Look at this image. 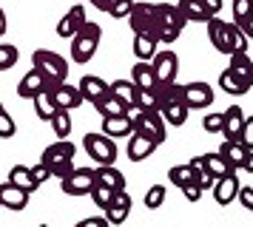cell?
Listing matches in <instances>:
<instances>
[{
  "mask_svg": "<svg viewBox=\"0 0 253 227\" xmlns=\"http://www.w3.org/2000/svg\"><path fill=\"white\" fill-rule=\"evenodd\" d=\"M77 88H80L83 94V100L85 102H97V100H103L105 94H108V82H105L103 77H94V74H85V77L77 82Z\"/></svg>",
  "mask_w": 253,
  "mask_h": 227,
  "instance_id": "19",
  "label": "cell"
},
{
  "mask_svg": "<svg viewBox=\"0 0 253 227\" xmlns=\"http://www.w3.org/2000/svg\"><path fill=\"white\" fill-rule=\"evenodd\" d=\"M74 156H77V148H74V142H71V139H54V142L43 151L40 162L51 170V176L63 179L66 173H71V170H74Z\"/></svg>",
  "mask_w": 253,
  "mask_h": 227,
  "instance_id": "1",
  "label": "cell"
},
{
  "mask_svg": "<svg viewBox=\"0 0 253 227\" xmlns=\"http://www.w3.org/2000/svg\"><path fill=\"white\" fill-rule=\"evenodd\" d=\"M242 170H248V173H253V148L248 151V156H245V165H242Z\"/></svg>",
  "mask_w": 253,
  "mask_h": 227,
  "instance_id": "55",
  "label": "cell"
},
{
  "mask_svg": "<svg viewBox=\"0 0 253 227\" xmlns=\"http://www.w3.org/2000/svg\"><path fill=\"white\" fill-rule=\"evenodd\" d=\"M205 165H208V170H211V173H213V176H228V173H233V168H230L228 162H225V156H222V153H205Z\"/></svg>",
  "mask_w": 253,
  "mask_h": 227,
  "instance_id": "37",
  "label": "cell"
},
{
  "mask_svg": "<svg viewBox=\"0 0 253 227\" xmlns=\"http://www.w3.org/2000/svg\"><path fill=\"white\" fill-rule=\"evenodd\" d=\"M160 51V43L151 34H134V57L137 60H151Z\"/></svg>",
  "mask_w": 253,
  "mask_h": 227,
  "instance_id": "30",
  "label": "cell"
},
{
  "mask_svg": "<svg viewBox=\"0 0 253 227\" xmlns=\"http://www.w3.org/2000/svg\"><path fill=\"white\" fill-rule=\"evenodd\" d=\"M248 43H251V40L245 37V32H242L239 23H228V48H230V54H236V51H248Z\"/></svg>",
  "mask_w": 253,
  "mask_h": 227,
  "instance_id": "36",
  "label": "cell"
},
{
  "mask_svg": "<svg viewBox=\"0 0 253 227\" xmlns=\"http://www.w3.org/2000/svg\"><path fill=\"white\" fill-rule=\"evenodd\" d=\"M29 196L32 193L23 190V188H17L14 182H3L0 185V207H9V210H23L26 204H29Z\"/></svg>",
  "mask_w": 253,
  "mask_h": 227,
  "instance_id": "14",
  "label": "cell"
},
{
  "mask_svg": "<svg viewBox=\"0 0 253 227\" xmlns=\"http://www.w3.org/2000/svg\"><path fill=\"white\" fill-rule=\"evenodd\" d=\"M157 14H160V32H157V43L160 45H171L179 40V34L185 29V17L182 11L176 9V3H157Z\"/></svg>",
  "mask_w": 253,
  "mask_h": 227,
  "instance_id": "4",
  "label": "cell"
},
{
  "mask_svg": "<svg viewBox=\"0 0 253 227\" xmlns=\"http://www.w3.org/2000/svg\"><path fill=\"white\" fill-rule=\"evenodd\" d=\"M85 3H91L97 11H108V6H111L114 0H85Z\"/></svg>",
  "mask_w": 253,
  "mask_h": 227,
  "instance_id": "54",
  "label": "cell"
},
{
  "mask_svg": "<svg viewBox=\"0 0 253 227\" xmlns=\"http://www.w3.org/2000/svg\"><path fill=\"white\" fill-rule=\"evenodd\" d=\"M131 82H134L137 88H148V91H154L157 85H160L151 60H137V63H134V68H131Z\"/></svg>",
  "mask_w": 253,
  "mask_h": 227,
  "instance_id": "20",
  "label": "cell"
},
{
  "mask_svg": "<svg viewBox=\"0 0 253 227\" xmlns=\"http://www.w3.org/2000/svg\"><path fill=\"white\" fill-rule=\"evenodd\" d=\"M131 9H134V0H114L111 6H108V17H114V20H126L128 14H131Z\"/></svg>",
  "mask_w": 253,
  "mask_h": 227,
  "instance_id": "42",
  "label": "cell"
},
{
  "mask_svg": "<svg viewBox=\"0 0 253 227\" xmlns=\"http://www.w3.org/2000/svg\"><path fill=\"white\" fill-rule=\"evenodd\" d=\"M32 173H35V182H37V185H43V182H46L48 176H51V170H48L46 165H43V162H37L35 168H32Z\"/></svg>",
  "mask_w": 253,
  "mask_h": 227,
  "instance_id": "50",
  "label": "cell"
},
{
  "mask_svg": "<svg viewBox=\"0 0 253 227\" xmlns=\"http://www.w3.org/2000/svg\"><path fill=\"white\" fill-rule=\"evenodd\" d=\"M17 134V122L12 119V114L0 111V139H12Z\"/></svg>",
  "mask_w": 253,
  "mask_h": 227,
  "instance_id": "44",
  "label": "cell"
},
{
  "mask_svg": "<svg viewBox=\"0 0 253 227\" xmlns=\"http://www.w3.org/2000/svg\"><path fill=\"white\" fill-rule=\"evenodd\" d=\"M128 116L134 119V131H139V134L151 136V139H157V142H165V119H162L160 111H142L139 105H131L128 108Z\"/></svg>",
  "mask_w": 253,
  "mask_h": 227,
  "instance_id": "7",
  "label": "cell"
},
{
  "mask_svg": "<svg viewBox=\"0 0 253 227\" xmlns=\"http://www.w3.org/2000/svg\"><path fill=\"white\" fill-rule=\"evenodd\" d=\"M48 122H51V128H54V136H57V139H69L71 136V111L57 108Z\"/></svg>",
  "mask_w": 253,
  "mask_h": 227,
  "instance_id": "35",
  "label": "cell"
},
{
  "mask_svg": "<svg viewBox=\"0 0 253 227\" xmlns=\"http://www.w3.org/2000/svg\"><path fill=\"white\" fill-rule=\"evenodd\" d=\"M162 202H165V188H162V185H151L148 193H145V202H142V204H145L148 210H157Z\"/></svg>",
  "mask_w": 253,
  "mask_h": 227,
  "instance_id": "43",
  "label": "cell"
},
{
  "mask_svg": "<svg viewBox=\"0 0 253 227\" xmlns=\"http://www.w3.org/2000/svg\"><path fill=\"white\" fill-rule=\"evenodd\" d=\"M160 148V142L157 139H151V136L145 134H139V131H131V136H128V148H126V153L131 162H142V159H148L154 151Z\"/></svg>",
  "mask_w": 253,
  "mask_h": 227,
  "instance_id": "13",
  "label": "cell"
},
{
  "mask_svg": "<svg viewBox=\"0 0 253 227\" xmlns=\"http://www.w3.org/2000/svg\"><path fill=\"white\" fill-rule=\"evenodd\" d=\"M94 182H97L94 168H77L74 165V170L60 179V190L66 193V196H88L94 188Z\"/></svg>",
  "mask_w": 253,
  "mask_h": 227,
  "instance_id": "8",
  "label": "cell"
},
{
  "mask_svg": "<svg viewBox=\"0 0 253 227\" xmlns=\"http://www.w3.org/2000/svg\"><path fill=\"white\" fill-rule=\"evenodd\" d=\"M213 182H216V176H213V173H211L208 168L196 170V185H199L202 190H211V188H213Z\"/></svg>",
  "mask_w": 253,
  "mask_h": 227,
  "instance_id": "48",
  "label": "cell"
},
{
  "mask_svg": "<svg viewBox=\"0 0 253 227\" xmlns=\"http://www.w3.org/2000/svg\"><path fill=\"white\" fill-rule=\"evenodd\" d=\"M239 26H242V32H245V37H248V40H253V14L245 23H239Z\"/></svg>",
  "mask_w": 253,
  "mask_h": 227,
  "instance_id": "53",
  "label": "cell"
},
{
  "mask_svg": "<svg viewBox=\"0 0 253 227\" xmlns=\"http://www.w3.org/2000/svg\"><path fill=\"white\" fill-rule=\"evenodd\" d=\"M94 108H97V114H100V116H120V114H128V108H131V105H128V102H123L117 94H111V91H108L103 100L94 102Z\"/></svg>",
  "mask_w": 253,
  "mask_h": 227,
  "instance_id": "27",
  "label": "cell"
},
{
  "mask_svg": "<svg viewBox=\"0 0 253 227\" xmlns=\"http://www.w3.org/2000/svg\"><path fill=\"white\" fill-rule=\"evenodd\" d=\"M202 128L208 134H222V114H205L202 116Z\"/></svg>",
  "mask_w": 253,
  "mask_h": 227,
  "instance_id": "45",
  "label": "cell"
},
{
  "mask_svg": "<svg viewBox=\"0 0 253 227\" xmlns=\"http://www.w3.org/2000/svg\"><path fill=\"white\" fill-rule=\"evenodd\" d=\"M100 40H103V29H100V23L88 20L80 32L71 37V60L80 63V66H85L88 60H94L97 48H100Z\"/></svg>",
  "mask_w": 253,
  "mask_h": 227,
  "instance_id": "2",
  "label": "cell"
},
{
  "mask_svg": "<svg viewBox=\"0 0 253 227\" xmlns=\"http://www.w3.org/2000/svg\"><path fill=\"white\" fill-rule=\"evenodd\" d=\"M48 94H51V100H54V105L57 108H63V111H74V108H80L83 102V94L77 85H71L69 79H63V82H57V85H48Z\"/></svg>",
  "mask_w": 253,
  "mask_h": 227,
  "instance_id": "10",
  "label": "cell"
},
{
  "mask_svg": "<svg viewBox=\"0 0 253 227\" xmlns=\"http://www.w3.org/2000/svg\"><path fill=\"white\" fill-rule=\"evenodd\" d=\"M32 66L46 77L48 85H57L63 79H69V60L57 51H48V48H37L32 54Z\"/></svg>",
  "mask_w": 253,
  "mask_h": 227,
  "instance_id": "3",
  "label": "cell"
},
{
  "mask_svg": "<svg viewBox=\"0 0 253 227\" xmlns=\"http://www.w3.org/2000/svg\"><path fill=\"white\" fill-rule=\"evenodd\" d=\"M103 225H108L105 216H91V219H83L80 222V227H103Z\"/></svg>",
  "mask_w": 253,
  "mask_h": 227,
  "instance_id": "51",
  "label": "cell"
},
{
  "mask_svg": "<svg viewBox=\"0 0 253 227\" xmlns=\"http://www.w3.org/2000/svg\"><path fill=\"white\" fill-rule=\"evenodd\" d=\"M134 34H151L157 40L160 32V14H157V3H145V0H134V9L126 17Z\"/></svg>",
  "mask_w": 253,
  "mask_h": 227,
  "instance_id": "5",
  "label": "cell"
},
{
  "mask_svg": "<svg viewBox=\"0 0 253 227\" xmlns=\"http://www.w3.org/2000/svg\"><path fill=\"white\" fill-rule=\"evenodd\" d=\"M108 91L111 94H117L123 102H128V105H137V85L131 82V79H114V82H108Z\"/></svg>",
  "mask_w": 253,
  "mask_h": 227,
  "instance_id": "32",
  "label": "cell"
},
{
  "mask_svg": "<svg viewBox=\"0 0 253 227\" xmlns=\"http://www.w3.org/2000/svg\"><path fill=\"white\" fill-rule=\"evenodd\" d=\"M9 182H14L17 188H23V190L35 193L40 185L35 182V173H32V168H26V165H14L12 170H9Z\"/></svg>",
  "mask_w": 253,
  "mask_h": 227,
  "instance_id": "29",
  "label": "cell"
},
{
  "mask_svg": "<svg viewBox=\"0 0 253 227\" xmlns=\"http://www.w3.org/2000/svg\"><path fill=\"white\" fill-rule=\"evenodd\" d=\"M151 66H154V74H157L160 82H173L176 71H179V57L171 48H162V51H157L151 57Z\"/></svg>",
  "mask_w": 253,
  "mask_h": 227,
  "instance_id": "11",
  "label": "cell"
},
{
  "mask_svg": "<svg viewBox=\"0 0 253 227\" xmlns=\"http://www.w3.org/2000/svg\"><path fill=\"white\" fill-rule=\"evenodd\" d=\"M35 114H37V119H43V122H48L51 116H54V111H57V105H54V100H51V94H48V88L46 91H40L35 100Z\"/></svg>",
  "mask_w": 253,
  "mask_h": 227,
  "instance_id": "33",
  "label": "cell"
},
{
  "mask_svg": "<svg viewBox=\"0 0 253 227\" xmlns=\"http://www.w3.org/2000/svg\"><path fill=\"white\" fill-rule=\"evenodd\" d=\"M48 82L46 77L37 71V68H32V71H26V77L17 82V97H23V100H35L40 91H46Z\"/></svg>",
  "mask_w": 253,
  "mask_h": 227,
  "instance_id": "18",
  "label": "cell"
},
{
  "mask_svg": "<svg viewBox=\"0 0 253 227\" xmlns=\"http://www.w3.org/2000/svg\"><path fill=\"white\" fill-rule=\"evenodd\" d=\"M182 193H185V199H188V202H199V196H202L205 190H202L196 182H191V185H185V188H182Z\"/></svg>",
  "mask_w": 253,
  "mask_h": 227,
  "instance_id": "49",
  "label": "cell"
},
{
  "mask_svg": "<svg viewBox=\"0 0 253 227\" xmlns=\"http://www.w3.org/2000/svg\"><path fill=\"white\" fill-rule=\"evenodd\" d=\"M219 153L225 156V162H228L233 170H242V165H245V156H248V148L242 145L239 139H225V142L219 145Z\"/></svg>",
  "mask_w": 253,
  "mask_h": 227,
  "instance_id": "24",
  "label": "cell"
},
{
  "mask_svg": "<svg viewBox=\"0 0 253 227\" xmlns=\"http://www.w3.org/2000/svg\"><path fill=\"white\" fill-rule=\"evenodd\" d=\"M239 142L248 151L253 148V116H245V125H242V131H239Z\"/></svg>",
  "mask_w": 253,
  "mask_h": 227,
  "instance_id": "46",
  "label": "cell"
},
{
  "mask_svg": "<svg viewBox=\"0 0 253 227\" xmlns=\"http://www.w3.org/2000/svg\"><path fill=\"white\" fill-rule=\"evenodd\" d=\"M105 219H108V225H123L128 219V213H131V196H128V190H114V199H111V204L103 210Z\"/></svg>",
  "mask_w": 253,
  "mask_h": 227,
  "instance_id": "16",
  "label": "cell"
},
{
  "mask_svg": "<svg viewBox=\"0 0 253 227\" xmlns=\"http://www.w3.org/2000/svg\"><path fill=\"white\" fill-rule=\"evenodd\" d=\"M230 71L236 74V77L245 82V85H251L253 88V60L248 51H236V54H230Z\"/></svg>",
  "mask_w": 253,
  "mask_h": 227,
  "instance_id": "26",
  "label": "cell"
},
{
  "mask_svg": "<svg viewBox=\"0 0 253 227\" xmlns=\"http://www.w3.org/2000/svg\"><path fill=\"white\" fill-rule=\"evenodd\" d=\"M202 6H205L208 14L213 17V14H219V11H222V6H225V3H222V0H202Z\"/></svg>",
  "mask_w": 253,
  "mask_h": 227,
  "instance_id": "52",
  "label": "cell"
},
{
  "mask_svg": "<svg viewBox=\"0 0 253 227\" xmlns=\"http://www.w3.org/2000/svg\"><path fill=\"white\" fill-rule=\"evenodd\" d=\"M85 23H88L85 3H71V9L66 11V14L60 17V23H57V37H63V40H71V37L80 32Z\"/></svg>",
  "mask_w": 253,
  "mask_h": 227,
  "instance_id": "9",
  "label": "cell"
},
{
  "mask_svg": "<svg viewBox=\"0 0 253 227\" xmlns=\"http://www.w3.org/2000/svg\"><path fill=\"white\" fill-rule=\"evenodd\" d=\"M137 105L142 111H160V97H157V88L148 91V88H139L137 91Z\"/></svg>",
  "mask_w": 253,
  "mask_h": 227,
  "instance_id": "40",
  "label": "cell"
},
{
  "mask_svg": "<svg viewBox=\"0 0 253 227\" xmlns=\"http://www.w3.org/2000/svg\"><path fill=\"white\" fill-rule=\"evenodd\" d=\"M242 125H245V111H242V105H230L228 111H222V136H225V139H239Z\"/></svg>",
  "mask_w": 253,
  "mask_h": 227,
  "instance_id": "21",
  "label": "cell"
},
{
  "mask_svg": "<svg viewBox=\"0 0 253 227\" xmlns=\"http://www.w3.org/2000/svg\"><path fill=\"white\" fill-rule=\"evenodd\" d=\"M230 11H233V23H245L253 14V0H230Z\"/></svg>",
  "mask_w": 253,
  "mask_h": 227,
  "instance_id": "41",
  "label": "cell"
},
{
  "mask_svg": "<svg viewBox=\"0 0 253 227\" xmlns=\"http://www.w3.org/2000/svg\"><path fill=\"white\" fill-rule=\"evenodd\" d=\"M0 111H6V108H3V102H0Z\"/></svg>",
  "mask_w": 253,
  "mask_h": 227,
  "instance_id": "57",
  "label": "cell"
},
{
  "mask_svg": "<svg viewBox=\"0 0 253 227\" xmlns=\"http://www.w3.org/2000/svg\"><path fill=\"white\" fill-rule=\"evenodd\" d=\"M168 182H173L179 190H182L185 185H191V182H196V170L191 162H185V165H173L171 170H168Z\"/></svg>",
  "mask_w": 253,
  "mask_h": 227,
  "instance_id": "31",
  "label": "cell"
},
{
  "mask_svg": "<svg viewBox=\"0 0 253 227\" xmlns=\"http://www.w3.org/2000/svg\"><path fill=\"white\" fill-rule=\"evenodd\" d=\"M219 91H225V94H230V97H242V94L251 91V85H245L230 68H225V71L219 74Z\"/></svg>",
  "mask_w": 253,
  "mask_h": 227,
  "instance_id": "28",
  "label": "cell"
},
{
  "mask_svg": "<svg viewBox=\"0 0 253 227\" xmlns=\"http://www.w3.org/2000/svg\"><path fill=\"white\" fill-rule=\"evenodd\" d=\"M176 9L182 11V17L188 23H191V20H208V17H211L208 9L202 6V0H179V3H176Z\"/></svg>",
  "mask_w": 253,
  "mask_h": 227,
  "instance_id": "34",
  "label": "cell"
},
{
  "mask_svg": "<svg viewBox=\"0 0 253 227\" xmlns=\"http://www.w3.org/2000/svg\"><path fill=\"white\" fill-rule=\"evenodd\" d=\"M213 199H216V204H230L233 199H236V193H239V176H236V170L233 173H228V176H219L216 182H213Z\"/></svg>",
  "mask_w": 253,
  "mask_h": 227,
  "instance_id": "15",
  "label": "cell"
},
{
  "mask_svg": "<svg viewBox=\"0 0 253 227\" xmlns=\"http://www.w3.org/2000/svg\"><path fill=\"white\" fill-rule=\"evenodd\" d=\"M188 105H185L182 100H173V102H162L160 105V114H162V119L168 125H173V128H182L185 122H188Z\"/></svg>",
  "mask_w": 253,
  "mask_h": 227,
  "instance_id": "23",
  "label": "cell"
},
{
  "mask_svg": "<svg viewBox=\"0 0 253 227\" xmlns=\"http://www.w3.org/2000/svg\"><path fill=\"white\" fill-rule=\"evenodd\" d=\"M17 60H20L17 45L0 43V71H9V68H14V66H17Z\"/></svg>",
  "mask_w": 253,
  "mask_h": 227,
  "instance_id": "39",
  "label": "cell"
},
{
  "mask_svg": "<svg viewBox=\"0 0 253 227\" xmlns=\"http://www.w3.org/2000/svg\"><path fill=\"white\" fill-rule=\"evenodd\" d=\"M94 176H97V182H103V185H108L111 190H126V173L117 168V165H97L94 168Z\"/></svg>",
  "mask_w": 253,
  "mask_h": 227,
  "instance_id": "22",
  "label": "cell"
},
{
  "mask_svg": "<svg viewBox=\"0 0 253 227\" xmlns=\"http://www.w3.org/2000/svg\"><path fill=\"white\" fill-rule=\"evenodd\" d=\"M83 148L88 159H94V165H114L117 162V142L103 131H91L83 136Z\"/></svg>",
  "mask_w": 253,
  "mask_h": 227,
  "instance_id": "6",
  "label": "cell"
},
{
  "mask_svg": "<svg viewBox=\"0 0 253 227\" xmlns=\"http://www.w3.org/2000/svg\"><path fill=\"white\" fill-rule=\"evenodd\" d=\"M74 3H85V0H74Z\"/></svg>",
  "mask_w": 253,
  "mask_h": 227,
  "instance_id": "58",
  "label": "cell"
},
{
  "mask_svg": "<svg viewBox=\"0 0 253 227\" xmlns=\"http://www.w3.org/2000/svg\"><path fill=\"white\" fill-rule=\"evenodd\" d=\"M208 40H211V45L216 48V51H222V54H230L228 48V20H222L219 14H213V17H208Z\"/></svg>",
  "mask_w": 253,
  "mask_h": 227,
  "instance_id": "17",
  "label": "cell"
},
{
  "mask_svg": "<svg viewBox=\"0 0 253 227\" xmlns=\"http://www.w3.org/2000/svg\"><path fill=\"white\" fill-rule=\"evenodd\" d=\"M236 199L245 210H253V185H239V193H236Z\"/></svg>",
  "mask_w": 253,
  "mask_h": 227,
  "instance_id": "47",
  "label": "cell"
},
{
  "mask_svg": "<svg viewBox=\"0 0 253 227\" xmlns=\"http://www.w3.org/2000/svg\"><path fill=\"white\" fill-rule=\"evenodd\" d=\"M134 131V119L128 114H120V116H103V134H108L111 139H120V136H131Z\"/></svg>",
  "mask_w": 253,
  "mask_h": 227,
  "instance_id": "25",
  "label": "cell"
},
{
  "mask_svg": "<svg viewBox=\"0 0 253 227\" xmlns=\"http://www.w3.org/2000/svg\"><path fill=\"white\" fill-rule=\"evenodd\" d=\"M6 29H9V23H6V11L0 9V37L6 34Z\"/></svg>",
  "mask_w": 253,
  "mask_h": 227,
  "instance_id": "56",
  "label": "cell"
},
{
  "mask_svg": "<svg viewBox=\"0 0 253 227\" xmlns=\"http://www.w3.org/2000/svg\"><path fill=\"white\" fill-rule=\"evenodd\" d=\"M88 196L94 199V204H97L100 210H105V207L111 204V199H114V190H111L108 185H103V182H94V188H91Z\"/></svg>",
  "mask_w": 253,
  "mask_h": 227,
  "instance_id": "38",
  "label": "cell"
},
{
  "mask_svg": "<svg viewBox=\"0 0 253 227\" xmlns=\"http://www.w3.org/2000/svg\"><path fill=\"white\" fill-rule=\"evenodd\" d=\"M213 100H216V94H213V88H211L208 82H188V85H185V105H188L191 111L211 108Z\"/></svg>",
  "mask_w": 253,
  "mask_h": 227,
  "instance_id": "12",
  "label": "cell"
}]
</instances>
